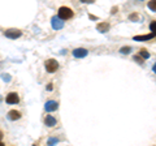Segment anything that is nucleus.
Segmentation results:
<instances>
[{
  "label": "nucleus",
  "mask_w": 156,
  "mask_h": 146,
  "mask_svg": "<svg viewBox=\"0 0 156 146\" xmlns=\"http://www.w3.org/2000/svg\"><path fill=\"white\" fill-rule=\"evenodd\" d=\"M5 102L8 104H17V103H20V97L16 91H11V93H8V95L5 97Z\"/></svg>",
  "instance_id": "20e7f679"
},
{
  "label": "nucleus",
  "mask_w": 156,
  "mask_h": 146,
  "mask_svg": "<svg viewBox=\"0 0 156 146\" xmlns=\"http://www.w3.org/2000/svg\"><path fill=\"white\" fill-rule=\"evenodd\" d=\"M130 51H131V47H129V46H125V47H121V48H120V52H121V53H124V55L129 53Z\"/></svg>",
  "instance_id": "ddd939ff"
},
{
  "label": "nucleus",
  "mask_w": 156,
  "mask_h": 146,
  "mask_svg": "<svg viewBox=\"0 0 156 146\" xmlns=\"http://www.w3.org/2000/svg\"><path fill=\"white\" fill-rule=\"evenodd\" d=\"M55 142H57V140H50V142H48V144H55Z\"/></svg>",
  "instance_id": "6ab92c4d"
},
{
  "label": "nucleus",
  "mask_w": 156,
  "mask_h": 146,
  "mask_svg": "<svg viewBox=\"0 0 156 146\" xmlns=\"http://www.w3.org/2000/svg\"><path fill=\"white\" fill-rule=\"evenodd\" d=\"M4 35L9 39H17L22 35V31L20 30V29H8V30L4 31Z\"/></svg>",
  "instance_id": "7ed1b4c3"
},
{
  "label": "nucleus",
  "mask_w": 156,
  "mask_h": 146,
  "mask_svg": "<svg viewBox=\"0 0 156 146\" xmlns=\"http://www.w3.org/2000/svg\"><path fill=\"white\" fill-rule=\"evenodd\" d=\"M3 145H4V144L2 142V140H0V146H3Z\"/></svg>",
  "instance_id": "4be33fe9"
},
{
  "label": "nucleus",
  "mask_w": 156,
  "mask_h": 146,
  "mask_svg": "<svg viewBox=\"0 0 156 146\" xmlns=\"http://www.w3.org/2000/svg\"><path fill=\"white\" fill-rule=\"evenodd\" d=\"M51 24H52V27L55 29V30H60V29L64 27V21H62V20H61V18L58 17V16L52 17Z\"/></svg>",
  "instance_id": "39448f33"
},
{
  "label": "nucleus",
  "mask_w": 156,
  "mask_h": 146,
  "mask_svg": "<svg viewBox=\"0 0 156 146\" xmlns=\"http://www.w3.org/2000/svg\"><path fill=\"white\" fill-rule=\"evenodd\" d=\"M152 71H154V72H155V73H156V64H155V65H154V68H152Z\"/></svg>",
  "instance_id": "aec40b11"
},
{
  "label": "nucleus",
  "mask_w": 156,
  "mask_h": 146,
  "mask_svg": "<svg viewBox=\"0 0 156 146\" xmlns=\"http://www.w3.org/2000/svg\"><path fill=\"white\" fill-rule=\"evenodd\" d=\"M139 55L142 56L143 59H148V57H150V53H148L147 51H146L144 48H143V50H140V51H139Z\"/></svg>",
  "instance_id": "4468645a"
},
{
  "label": "nucleus",
  "mask_w": 156,
  "mask_h": 146,
  "mask_svg": "<svg viewBox=\"0 0 156 146\" xmlns=\"http://www.w3.org/2000/svg\"><path fill=\"white\" fill-rule=\"evenodd\" d=\"M2 138H3V132L0 130V140H2Z\"/></svg>",
  "instance_id": "412c9836"
},
{
  "label": "nucleus",
  "mask_w": 156,
  "mask_h": 146,
  "mask_svg": "<svg viewBox=\"0 0 156 146\" xmlns=\"http://www.w3.org/2000/svg\"><path fill=\"white\" fill-rule=\"evenodd\" d=\"M57 108H58V103L56 100H47L44 104V110L47 112H53V111H56Z\"/></svg>",
  "instance_id": "423d86ee"
},
{
  "label": "nucleus",
  "mask_w": 156,
  "mask_h": 146,
  "mask_svg": "<svg viewBox=\"0 0 156 146\" xmlns=\"http://www.w3.org/2000/svg\"><path fill=\"white\" fill-rule=\"evenodd\" d=\"M73 11L69 8V7H60L58 8V12H57V16L61 18L62 21L65 20H70V18L73 17Z\"/></svg>",
  "instance_id": "f257e3e1"
},
{
  "label": "nucleus",
  "mask_w": 156,
  "mask_h": 146,
  "mask_svg": "<svg viewBox=\"0 0 156 146\" xmlns=\"http://www.w3.org/2000/svg\"><path fill=\"white\" fill-rule=\"evenodd\" d=\"M44 124L47 126H55L56 125V119L53 118V116H51V115H47L44 118Z\"/></svg>",
  "instance_id": "9b49d317"
},
{
  "label": "nucleus",
  "mask_w": 156,
  "mask_h": 146,
  "mask_svg": "<svg viewBox=\"0 0 156 146\" xmlns=\"http://www.w3.org/2000/svg\"><path fill=\"white\" fill-rule=\"evenodd\" d=\"M81 2L85 4H92V3H95V0H81Z\"/></svg>",
  "instance_id": "a211bd4d"
},
{
  "label": "nucleus",
  "mask_w": 156,
  "mask_h": 146,
  "mask_svg": "<svg viewBox=\"0 0 156 146\" xmlns=\"http://www.w3.org/2000/svg\"><path fill=\"white\" fill-rule=\"evenodd\" d=\"M98 31H100V33H105V31H108L109 30V24L108 22H100V24H98Z\"/></svg>",
  "instance_id": "9d476101"
},
{
  "label": "nucleus",
  "mask_w": 156,
  "mask_h": 146,
  "mask_svg": "<svg viewBox=\"0 0 156 146\" xmlns=\"http://www.w3.org/2000/svg\"><path fill=\"white\" fill-rule=\"evenodd\" d=\"M87 53H89V51H87L86 48H76V50L73 51V56L78 57V59H81V57L87 56Z\"/></svg>",
  "instance_id": "0eeeda50"
},
{
  "label": "nucleus",
  "mask_w": 156,
  "mask_h": 146,
  "mask_svg": "<svg viewBox=\"0 0 156 146\" xmlns=\"http://www.w3.org/2000/svg\"><path fill=\"white\" fill-rule=\"evenodd\" d=\"M156 35V33H150V34H146V35H135L133 39L134 41H138V42H142V41H150Z\"/></svg>",
  "instance_id": "6e6552de"
},
{
  "label": "nucleus",
  "mask_w": 156,
  "mask_h": 146,
  "mask_svg": "<svg viewBox=\"0 0 156 146\" xmlns=\"http://www.w3.org/2000/svg\"><path fill=\"white\" fill-rule=\"evenodd\" d=\"M150 30H152V33H156V22H151Z\"/></svg>",
  "instance_id": "dca6fc26"
},
{
  "label": "nucleus",
  "mask_w": 156,
  "mask_h": 146,
  "mask_svg": "<svg viewBox=\"0 0 156 146\" xmlns=\"http://www.w3.org/2000/svg\"><path fill=\"white\" fill-rule=\"evenodd\" d=\"M44 67H46V71L48 73H55L58 69V63L55 59H48L44 63Z\"/></svg>",
  "instance_id": "f03ea898"
},
{
  "label": "nucleus",
  "mask_w": 156,
  "mask_h": 146,
  "mask_svg": "<svg viewBox=\"0 0 156 146\" xmlns=\"http://www.w3.org/2000/svg\"><path fill=\"white\" fill-rule=\"evenodd\" d=\"M7 116H8L9 120L16 121V120H18L20 118H21V112H20V111H16V110H12V111H9Z\"/></svg>",
  "instance_id": "1a4fd4ad"
},
{
  "label": "nucleus",
  "mask_w": 156,
  "mask_h": 146,
  "mask_svg": "<svg viewBox=\"0 0 156 146\" xmlns=\"http://www.w3.org/2000/svg\"><path fill=\"white\" fill-rule=\"evenodd\" d=\"M134 60L136 61V63H139V64H143V57H139V56H134Z\"/></svg>",
  "instance_id": "2eb2a0df"
},
{
  "label": "nucleus",
  "mask_w": 156,
  "mask_h": 146,
  "mask_svg": "<svg viewBox=\"0 0 156 146\" xmlns=\"http://www.w3.org/2000/svg\"><path fill=\"white\" fill-rule=\"evenodd\" d=\"M129 18H130L131 21H138V18H139V17H138V14H136V13H134V14H131Z\"/></svg>",
  "instance_id": "f3484780"
},
{
  "label": "nucleus",
  "mask_w": 156,
  "mask_h": 146,
  "mask_svg": "<svg viewBox=\"0 0 156 146\" xmlns=\"http://www.w3.org/2000/svg\"><path fill=\"white\" fill-rule=\"evenodd\" d=\"M147 5H148V8H150L152 12H156V0H150Z\"/></svg>",
  "instance_id": "f8f14e48"
}]
</instances>
